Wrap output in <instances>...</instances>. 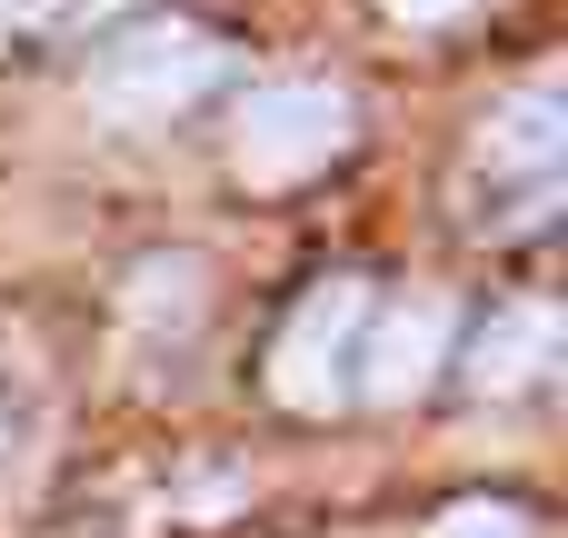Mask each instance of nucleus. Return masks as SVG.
I'll return each instance as SVG.
<instances>
[{
  "instance_id": "0eeeda50",
  "label": "nucleus",
  "mask_w": 568,
  "mask_h": 538,
  "mask_svg": "<svg viewBox=\"0 0 568 538\" xmlns=\"http://www.w3.org/2000/svg\"><path fill=\"white\" fill-rule=\"evenodd\" d=\"M200 290H210L200 260H150V270L130 280V329H140V339H160V329L190 339V329H200Z\"/></svg>"
},
{
  "instance_id": "39448f33",
  "label": "nucleus",
  "mask_w": 568,
  "mask_h": 538,
  "mask_svg": "<svg viewBox=\"0 0 568 538\" xmlns=\"http://www.w3.org/2000/svg\"><path fill=\"white\" fill-rule=\"evenodd\" d=\"M449 339H459V309H449L439 290H409V300L369 309V339H359V399H419V389L439 379Z\"/></svg>"
},
{
  "instance_id": "9d476101",
  "label": "nucleus",
  "mask_w": 568,
  "mask_h": 538,
  "mask_svg": "<svg viewBox=\"0 0 568 538\" xmlns=\"http://www.w3.org/2000/svg\"><path fill=\"white\" fill-rule=\"evenodd\" d=\"M80 10H110V0H80Z\"/></svg>"
},
{
  "instance_id": "1a4fd4ad",
  "label": "nucleus",
  "mask_w": 568,
  "mask_h": 538,
  "mask_svg": "<svg viewBox=\"0 0 568 538\" xmlns=\"http://www.w3.org/2000/svg\"><path fill=\"white\" fill-rule=\"evenodd\" d=\"M379 10H389V20H409V30H429V20H459L469 0H379Z\"/></svg>"
},
{
  "instance_id": "f257e3e1",
  "label": "nucleus",
  "mask_w": 568,
  "mask_h": 538,
  "mask_svg": "<svg viewBox=\"0 0 568 538\" xmlns=\"http://www.w3.org/2000/svg\"><path fill=\"white\" fill-rule=\"evenodd\" d=\"M369 280H320V290H300V309L280 319V339H270V399L290 409V419H329V409H349L359 399V339H369Z\"/></svg>"
},
{
  "instance_id": "423d86ee",
  "label": "nucleus",
  "mask_w": 568,
  "mask_h": 538,
  "mask_svg": "<svg viewBox=\"0 0 568 538\" xmlns=\"http://www.w3.org/2000/svg\"><path fill=\"white\" fill-rule=\"evenodd\" d=\"M549 359H559V309H549V300H509V309H489V329L469 339V379H479L489 399L549 379Z\"/></svg>"
},
{
  "instance_id": "7ed1b4c3",
  "label": "nucleus",
  "mask_w": 568,
  "mask_h": 538,
  "mask_svg": "<svg viewBox=\"0 0 568 538\" xmlns=\"http://www.w3.org/2000/svg\"><path fill=\"white\" fill-rule=\"evenodd\" d=\"M220 40L200 30V20H140L130 40H110L100 60H90V110L100 120H120V130H160V120H180L210 80H220Z\"/></svg>"
},
{
  "instance_id": "20e7f679",
  "label": "nucleus",
  "mask_w": 568,
  "mask_h": 538,
  "mask_svg": "<svg viewBox=\"0 0 568 538\" xmlns=\"http://www.w3.org/2000/svg\"><path fill=\"white\" fill-rule=\"evenodd\" d=\"M559 160H568V100H559V90H509V100L479 120V170L509 190V210H499L489 230H529V220H549V200H559Z\"/></svg>"
},
{
  "instance_id": "f03ea898",
  "label": "nucleus",
  "mask_w": 568,
  "mask_h": 538,
  "mask_svg": "<svg viewBox=\"0 0 568 538\" xmlns=\"http://www.w3.org/2000/svg\"><path fill=\"white\" fill-rule=\"evenodd\" d=\"M349 130H359V110L339 80H270L230 120V170L250 190H290V180H320L349 150Z\"/></svg>"
},
{
  "instance_id": "6e6552de",
  "label": "nucleus",
  "mask_w": 568,
  "mask_h": 538,
  "mask_svg": "<svg viewBox=\"0 0 568 538\" xmlns=\"http://www.w3.org/2000/svg\"><path fill=\"white\" fill-rule=\"evenodd\" d=\"M429 538H529V509L519 499H449L429 519Z\"/></svg>"
}]
</instances>
